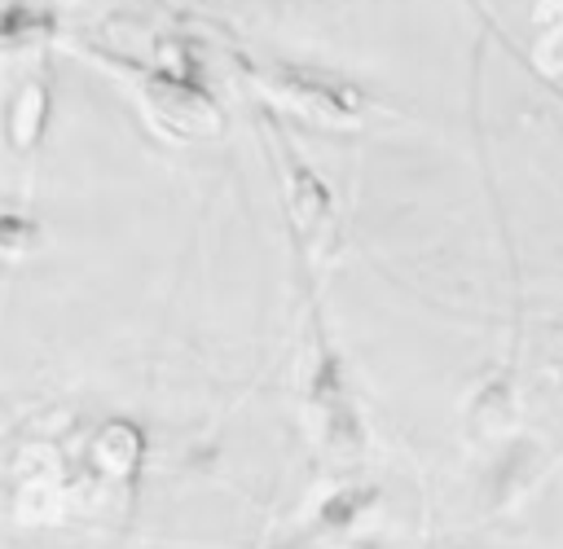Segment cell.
<instances>
[{"label": "cell", "instance_id": "cell-1", "mask_svg": "<svg viewBox=\"0 0 563 549\" xmlns=\"http://www.w3.org/2000/svg\"><path fill=\"white\" fill-rule=\"evenodd\" d=\"M260 88L268 97H277L282 105H290L308 119H321V123H352L365 105L356 83H347L330 70H317V66H268V70H260Z\"/></svg>", "mask_w": 563, "mask_h": 549}, {"label": "cell", "instance_id": "cell-2", "mask_svg": "<svg viewBox=\"0 0 563 549\" xmlns=\"http://www.w3.org/2000/svg\"><path fill=\"white\" fill-rule=\"evenodd\" d=\"M136 79V97L145 105V114L172 132V136H216L220 132V110L216 101L194 88L189 79H176L167 70H132Z\"/></svg>", "mask_w": 563, "mask_h": 549}, {"label": "cell", "instance_id": "cell-3", "mask_svg": "<svg viewBox=\"0 0 563 549\" xmlns=\"http://www.w3.org/2000/svg\"><path fill=\"white\" fill-rule=\"evenodd\" d=\"M273 132H277V163H282V184H286V215H290L295 233L308 246H317L330 233V224H334V193L317 176V167H308L299 158V149L290 145V136L282 127H273Z\"/></svg>", "mask_w": 563, "mask_h": 549}, {"label": "cell", "instance_id": "cell-4", "mask_svg": "<svg viewBox=\"0 0 563 549\" xmlns=\"http://www.w3.org/2000/svg\"><path fill=\"white\" fill-rule=\"evenodd\" d=\"M18 470V492H13V514L22 523H48L62 505V470L57 452L44 444H26L13 461Z\"/></svg>", "mask_w": 563, "mask_h": 549}, {"label": "cell", "instance_id": "cell-5", "mask_svg": "<svg viewBox=\"0 0 563 549\" xmlns=\"http://www.w3.org/2000/svg\"><path fill=\"white\" fill-rule=\"evenodd\" d=\"M141 457H145V439H141V430H136L132 422H123V417L97 426V435L88 439V466H92V474L106 479V483L132 479L136 466H141Z\"/></svg>", "mask_w": 563, "mask_h": 549}, {"label": "cell", "instance_id": "cell-6", "mask_svg": "<svg viewBox=\"0 0 563 549\" xmlns=\"http://www.w3.org/2000/svg\"><path fill=\"white\" fill-rule=\"evenodd\" d=\"M48 79L44 75H26L13 97H9V114H4V127H9V145L13 149H35L40 136H44V123H48Z\"/></svg>", "mask_w": 563, "mask_h": 549}, {"label": "cell", "instance_id": "cell-7", "mask_svg": "<svg viewBox=\"0 0 563 549\" xmlns=\"http://www.w3.org/2000/svg\"><path fill=\"white\" fill-rule=\"evenodd\" d=\"M528 48H532V61L559 79L563 75V0H532L528 9Z\"/></svg>", "mask_w": 563, "mask_h": 549}, {"label": "cell", "instance_id": "cell-8", "mask_svg": "<svg viewBox=\"0 0 563 549\" xmlns=\"http://www.w3.org/2000/svg\"><path fill=\"white\" fill-rule=\"evenodd\" d=\"M40 246V224L26 211L0 206V259H22Z\"/></svg>", "mask_w": 563, "mask_h": 549}, {"label": "cell", "instance_id": "cell-9", "mask_svg": "<svg viewBox=\"0 0 563 549\" xmlns=\"http://www.w3.org/2000/svg\"><path fill=\"white\" fill-rule=\"evenodd\" d=\"M488 417H493V435L497 430H506L510 422H515V404H510V391L497 382V386H488L484 395H479V404H475V413H471V422H475V430H484L488 426Z\"/></svg>", "mask_w": 563, "mask_h": 549}, {"label": "cell", "instance_id": "cell-10", "mask_svg": "<svg viewBox=\"0 0 563 549\" xmlns=\"http://www.w3.org/2000/svg\"><path fill=\"white\" fill-rule=\"evenodd\" d=\"M369 501H374V488H343L339 496H330V501H325L321 518H325L330 527H343V523H352Z\"/></svg>", "mask_w": 563, "mask_h": 549}]
</instances>
